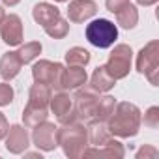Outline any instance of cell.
Returning <instances> with one entry per match:
<instances>
[{"instance_id": "34", "label": "cell", "mask_w": 159, "mask_h": 159, "mask_svg": "<svg viewBox=\"0 0 159 159\" xmlns=\"http://www.w3.org/2000/svg\"><path fill=\"white\" fill-rule=\"evenodd\" d=\"M54 2H67V0H54Z\"/></svg>"}, {"instance_id": "33", "label": "cell", "mask_w": 159, "mask_h": 159, "mask_svg": "<svg viewBox=\"0 0 159 159\" xmlns=\"http://www.w3.org/2000/svg\"><path fill=\"white\" fill-rule=\"evenodd\" d=\"M4 17H6V11H4L2 8H0V23H2V19H4Z\"/></svg>"}, {"instance_id": "27", "label": "cell", "mask_w": 159, "mask_h": 159, "mask_svg": "<svg viewBox=\"0 0 159 159\" xmlns=\"http://www.w3.org/2000/svg\"><path fill=\"white\" fill-rule=\"evenodd\" d=\"M13 96H15V92H13L11 84H8V83H2V84H0V107L10 105V103L13 101Z\"/></svg>"}, {"instance_id": "31", "label": "cell", "mask_w": 159, "mask_h": 159, "mask_svg": "<svg viewBox=\"0 0 159 159\" xmlns=\"http://www.w3.org/2000/svg\"><path fill=\"white\" fill-rule=\"evenodd\" d=\"M157 2V0H137V4H140V6H153Z\"/></svg>"}, {"instance_id": "32", "label": "cell", "mask_w": 159, "mask_h": 159, "mask_svg": "<svg viewBox=\"0 0 159 159\" xmlns=\"http://www.w3.org/2000/svg\"><path fill=\"white\" fill-rule=\"evenodd\" d=\"M2 2H4L6 6H17V4L21 2V0H2Z\"/></svg>"}, {"instance_id": "21", "label": "cell", "mask_w": 159, "mask_h": 159, "mask_svg": "<svg viewBox=\"0 0 159 159\" xmlns=\"http://www.w3.org/2000/svg\"><path fill=\"white\" fill-rule=\"evenodd\" d=\"M114 15H116V23H118L122 28H125V30L135 28L137 23H139V11H137V8H135L133 4H127L125 8H122V10L116 11Z\"/></svg>"}, {"instance_id": "28", "label": "cell", "mask_w": 159, "mask_h": 159, "mask_svg": "<svg viewBox=\"0 0 159 159\" xmlns=\"http://www.w3.org/2000/svg\"><path fill=\"white\" fill-rule=\"evenodd\" d=\"M127 4H131V0H105V6L111 13H116L120 11L122 8H125Z\"/></svg>"}, {"instance_id": "7", "label": "cell", "mask_w": 159, "mask_h": 159, "mask_svg": "<svg viewBox=\"0 0 159 159\" xmlns=\"http://www.w3.org/2000/svg\"><path fill=\"white\" fill-rule=\"evenodd\" d=\"M62 73L64 66L51 60H39L32 66V77L36 83L47 84L54 90H62Z\"/></svg>"}, {"instance_id": "5", "label": "cell", "mask_w": 159, "mask_h": 159, "mask_svg": "<svg viewBox=\"0 0 159 159\" xmlns=\"http://www.w3.org/2000/svg\"><path fill=\"white\" fill-rule=\"evenodd\" d=\"M86 39L98 49H109L118 39V28L109 19H96L86 26Z\"/></svg>"}, {"instance_id": "17", "label": "cell", "mask_w": 159, "mask_h": 159, "mask_svg": "<svg viewBox=\"0 0 159 159\" xmlns=\"http://www.w3.org/2000/svg\"><path fill=\"white\" fill-rule=\"evenodd\" d=\"M86 129H88V144H92V146H103L111 139V131L107 127V122L92 120V122H88Z\"/></svg>"}, {"instance_id": "29", "label": "cell", "mask_w": 159, "mask_h": 159, "mask_svg": "<svg viewBox=\"0 0 159 159\" xmlns=\"http://www.w3.org/2000/svg\"><path fill=\"white\" fill-rule=\"evenodd\" d=\"M148 157H157V150L152 146H144L137 152V159H148Z\"/></svg>"}, {"instance_id": "4", "label": "cell", "mask_w": 159, "mask_h": 159, "mask_svg": "<svg viewBox=\"0 0 159 159\" xmlns=\"http://www.w3.org/2000/svg\"><path fill=\"white\" fill-rule=\"evenodd\" d=\"M137 69L142 73L150 84L157 86L159 84V41H150L146 43L139 54H137Z\"/></svg>"}, {"instance_id": "1", "label": "cell", "mask_w": 159, "mask_h": 159, "mask_svg": "<svg viewBox=\"0 0 159 159\" xmlns=\"http://www.w3.org/2000/svg\"><path fill=\"white\" fill-rule=\"evenodd\" d=\"M140 109L129 101H122L114 107L111 118L107 120V127L111 135H116L120 139H129L135 137L140 129Z\"/></svg>"}, {"instance_id": "26", "label": "cell", "mask_w": 159, "mask_h": 159, "mask_svg": "<svg viewBox=\"0 0 159 159\" xmlns=\"http://www.w3.org/2000/svg\"><path fill=\"white\" fill-rule=\"evenodd\" d=\"M144 125L150 129L159 127V107H150L144 114Z\"/></svg>"}, {"instance_id": "22", "label": "cell", "mask_w": 159, "mask_h": 159, "mask_svg": "<svg viewBox=\"0 0 159 159\" xmlns=\"http://www.w3.org/2000/svg\"><path fill=\"white\" fill-rule=\"evenodd\" d=\"M66 62H67V66H81V67H84L90 62V52L86 49H83V47H71L66 52Z\"/></svg>"}, {"instance_id": "2", "label": "cell", "mask_w": 159, "mask_h": 159, "mask_svg": "<svg viewBox=\"0 0 159 159\" xmlns=\"http://www.w3.org/2000/svg\"><path fill=\"white\" fill-rule=\"evenodd\" d=\"M56 142L69 159H79L88 146V129L79 120L62 124V127H56Z\"/></svg>"}, {"instance_id": "12", "label": "cell", "mask_w": 159, "mask_h": 159, "mask_svg": "<svg viewBox=\"0 0 159 159\" xmlns=\"http://www.w3.org/2000/svg\"><path fill=\"white\" fill-rule=\"evenodd\" d=\"M125 155V150L122 146V142L114 140L112 137L103 144V146H92V148H84L83 157H107V159H122Z\"/></svg>"}, {"instance_id": "18", "label": "cell", "mask_w": 159, "mask_h": 159, "mask_svg": "<svg viewBox=\"0 0 159 159\" xmlns=\"http://www.w3.org/2000/svg\"><path fill=\"white\" fill-rule=\"evenodd\" d=\"M116 84V79H112L109 75V71L105 69V66H99L94 73H92V79H90V86L96 90V92H109L111 88H114Z\"/></svg>"}, {"instance_id": "10", "label": "cell", "mask_w": 159, "mask_h": 159, "mask_svg": "<svg viewBox=\"0 0 159 159\" xmlns=\"http://www.w3.org/2000/svg\"><path fill=\"white\" fill-rule=\"evenodd\" d=\"M49 107L56 114V118H58L60 124H67V122H73L75 120V114H73V99L69 98V94L58 92V94L51 96Z\"/></svg>"}, {"instance_id": "25", "label": "cell", "mask_w": 159, "mask_h": 159, "mask_svg": "<svg viewBox=\"0 0 159 159\" xmlns=\"http://www.w3.org/2000/svg\"><path fill=\"white\" fill-rule=\"evenodd\" d=\"M39 52H41V43H39V41L25 43V45L17 51V54H19V58H21V62H23V64L32 62L36 56H39Z\"/></svg>"}, {"instance_id": "16", "label": "cell", "mask_w": 159, "mask_h": 159, "mask_svg": "<svg viewBox=\"0 0 159 159\" xmlns=\"http://www.w3.org/2000/svg\"><path fill=\"white\" fill-rule=\"evenodd\" d=\"M21 67H23V62H21L17 52H6L0 58V77H2L4 81L15 79L19 75Z\"/></svg>"}, {"instance_id": "13", "label": "cell", "mask_w": 159, "mask_h": 159, "mask_svg": "<svg viewBox=\"0 0 159 159\" xmlns=\"http://www.w3.org/2000/svg\"><path fill=\"white\" fill-rule=\"evenodd\" d=\"M28 131L23 125H11L6 135V150L10 153H23L28 148Z\"/></svg>"}, {"instance_id": "9", "label": "cell", "mask_w": 159, "mask_h": 159, "mask_svg": "<svg viewBox=\"0 0 159 159\" xmlns=\"http://www.w3.org/2000/svg\"><path fill=\"white\" fill-rule=\"evenodd\" d=\"M32 140L36 144V148L43 150V152H52L58 142H56V125L51 122H41L36 127H32Z\"/></svg>"}, {"instance_id": "20", "label": "cell", "mask_w": 159, "mask_h": 159, "mask_svg": "<svg viewBox=\"0 0 159 159\" xmlns=\"http://www.w3.org/2000/svg\"><path fill=\"white\" fill-rule=\"evenodd\" d=\"M51 90H52L51 86L41 84V83L32 84L30 94H28V103L30 105H38V107H49V101H51V96H52Z\"/></svg>"}, {"instance_id": "23", "label": "cell", "mask_w": 159, "mask_h": 159, "mask_svg": "<svg viewBox=\"0 0 159 159\" xmlns=\"http://www.w3.org/2000/svg\"><path fill=\"white\" fill-rule=\"evenodd\" d=\"M114 107H116L114 98H111V96L99 98L98 107H96V120H99V122H107V120L111 118V114H112Z\"/></svg>"}, {"instance_id": "15", "label": "cell", "mask_w": 159, "mask_h": 159, "mask_svg": "<svg viewBox=\"0 0 159 159\" xmlns=\"http://www.w3.org/2000/svg\"><path fill=\"white\" fill-rule=\"evenodd\" d=\"M32 17H34V21H36L38 25H41V26L45 28V26L52 25L56 19H60L62 15H60V10H58L56 6H52V4H49V2H39V4L34 6Z\"/></svg>"}, {"instance_id": "6", "label": "cell", "mask_w": 159, "mask_h": 159, "mask_svg": "<svg viewBox=\"0 0 159 159\" xmlns=\"http://www.w3.org/2000/svg\"><path fill=\"white\" fill-rule=\"evenodd\" d=\"M131 58H133V51L129 45L120 43L112 49V52L109 54V60L105 64V69L109 71V75L116 81L125 79L131 71Z\"/></svg>"}, {"instance_id": "14", "label": "cell", "mask_w": 159, "mask_h": 159, "mask_svg": "<svg viewBox=\"0 0 159 159\" xmlns=\"http://www.w3.org/2000/svg\"><path fill=\"white\" fill-rule=\"evenodd\" d=\"M88 75L86 69H83L81 66H69L67 69L64 67L62 73V90H77L79 86L86 84Z\"/></svg>"}, {"instance_id": "19", "label": "cell", "mask_w": 159, "mask_h": 159, "mask_svg": "<svg viewBox=\"0 0 159 159\" xmlns=\"http://www.w3.org/2000/svg\"><path fill=\"white\" fill-rule=\"evenodd\" d=\"M49 116V107H38V105H26L23 111V122L25 127H36L38 124L45 122Z\"/></svg>"}, {"instance_id": "3", "label": "cell", "mask_w": 159, "mask_h": 159, "mask_svg": "<svg viewBox=\"0 0 159 159\" xmlns=\"http://www.w3.org/2000/svg\"><path fill=\"white\" fill-rule=\"evenodd\" d=\"M73 99V114L75 120L88 124L92 120H96V107L99 101V92H96L92 86H79Z\"/></svg>"}, {"instance_id": "30", "label": "cell", "mask_w": 159, "mask_h": 159, "mask_svg": "<svg viewBox=\"0 0 159 159\" xmlns=\"http://www.w3.org/2000/svg\"><path fill=\"white\" fill-rule=\"evenodd\" d=\"M8 131H10V124H8L6 116L0 112V139H4V137L8 135Z\"/></svg>"}, {"instance_id": "24", "label": "cell", "mask_w": 159, "mask_h": 159, "mask_svg": "<svg viewBox=\"0 0 159 159\" xmlns=\"http://www.w3.org/2000/svg\"><path fill=\"white\" fill-rule=\"evenodd\" d=\"M45 30V34L47 36H51L52 39H62V38H66L67 36V32H69V23L66 21V19H56L52 25H49V26H45L43 28Z\"/></svg>"}, {"instance_id": "8", "label": "cell", "mask_w": 159, "mask_h": 159, "mask_svg": "<svg viewBox=\"0 0 159 159\" xmlns=\"http://www.w3.org/2000/svg\"><path fill=\"white\" fill-rule=\"evenodd\" d=\"M0 36L6 45H21L23 43V21L19 15L10 13L0 23Z\"/></svg>"}, {"instance_id": "11", "label": "cell", "mask_w": 159, "mask_h": 159, "mask_svg": "<svg viewBox=\"0 0 159 159\" xmlns=\"http://www.w3.org/2000/svg\"><path fill=\"white\" fill-rule=\"evenodd\" d=\"M98 13V4L94 0H71L67 8V19L71 23H84Z\"/></svg>"}]
</instances>
